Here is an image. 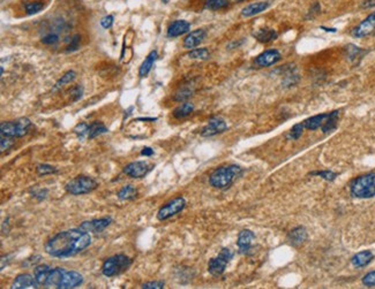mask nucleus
<instances>
[{
  "label": "nucleus",
  "mask_w": 375,
  "mask_h": 289,
  "mask_svg": "<svg viewBox=\"0 0 375 289\" xmlns=\"http://www.w3.org/2000/svg\"><path fill=\"white\" fill-rule=\"evenodd\" d=\"M91 243L89 233L82 229H70L58 233L45 244V251L50 256L67 258L86 249Z\"/></svg>",
  "instance_id": "1"
},
{
  "label": "nucleus",
  "mask_w": 375,
  "mask_h": 289,
  "mask_svg": "<svg viewBox=\"0 0 375 289\" xmlns=\"http://www.w3.org/2000/svg\"><path fill=\"white\" fill-rule=\"evenodd\" d=\"M241 173V167L237 165L223 166L217 168L209 178V183L214 188L223 189L231 186Z\"/></svg>",
  "instance_id": "2"
},
{
  "label": "nucleus",
  "mask_w": 375,
  "mask_h": 289,
  "mask_svg": "<svg viewBox=\"0 0 375 289\" xmlns=\"http://www.w3.org/2000/svg\"><path fill=\"white\" fill-rule=\"evenodd\" d=\"M351 193L357 198H372L375 196V173L358 176L351 183Z\"/></svg>",
  "instance_id": "3"
},
{
  "label": "nucleus",
  "mask_w": 375,
  "mask_h": 289,
  "mask_svg": "<svg viewBox=\"0 0 375 289\" xmlns=\"http://www.w3.org/2000/svg\"><path fill=\"white\" fill-rule=\"evenodd\" d=\"M131 265L132 260L127 256H125V255H117V256L109 258V259L104 261L103 266H102V273L108 278L115 277V275H119L122 272L127 271Z\"/></svg>",
  "instance_id": "4"
},
{
  "label": "nucleus",
  "mask_w": 375,
  "mask_h": 289,
  "mask_svg": "<svg viewBox=\"0 0 375 289\" xmlns=\"http://www.w3.org/2000/svg\"><path fill=\"white\" fill-rule=\"evenodd\" d=\"M30 126H32V122L29 119L21 118L15 121L2 122L0 132H1V136H5V137H22L28 132Z\"/></svg>",
  "instance_id": "5"
},
{
  "label": "nucleus",
  "mask_w": 375,
  "mask_h": 289,
  "mask_svg": "<svg viewBox=\"0 0 375 289\" xmlns=\"http://www.w3.org/2000/svg\"><path fill=\"white\" fill-rule=\"evenodd\" d=\"M97 182L89 176H76V178L71 180L66 185V192L70 193L71 195H83L93 192L97 188Z\"/></svg>",
  "instance_id": "6"
},
{
  "label": "nucleus",
  "mask_w": 375,
  "mask_h": 289,
  "mask_svg": "<svg viewBox=\"0 0 375 289\" xmlns=\"http://www.w3.org/2000/svg\"><path fill=\"white\" fill-rule=\"evenodd\" d=\"M232 250L227 249V248L222 249L220 255H218L216 258L210 259L209 264H208V271H209V273L216 275V277L217 275H221L225 271V267L229 264V261L232 259Z\"/></svg>",
  "instance_id": "7"
},
{
  "label": "nucleus",
  "mask_w": 375,
  "mask_h": 289,
  "mask_svg": "<svg viewBox=\"0 0 375 289\" xmlns=\"http://www.w3.org/2000/svg\"><path fill=\"white\" fill-rule=\"evenodd\" d=\"M186 205V200L183 197H177V198L170 200L169 203H166L164 206H162L159 209L157 213V219L158 220H166L171 217L176 216L177 213H179L184 207Z\"/></svg>",
  "instance_id": "8"
},
{
  "label": "nucleus",
  "mask_w": 375,
  "mask_h": 289,
  "mask_svg": "<svg viewBox=\"0 0 375 289\" xmlns=\"http://www.w3.org/2000/svg\"><path fill=\"white\" fill-rule=\"evenodd\" d=\"M227 129L226 122L221 118H211L207 126H204L201 131V136L203 137H210V136H215L221 132L225 131Z\"/></svg>",
  "instance_id": "9"
},
{
  "label": "nucleus",
  "mask_w": 375,
  "mask_h": 289,
  "mask_svg": "<svg viewBox=\"0 0 375 289\" xmlns=\"http://www.w3.org/2000/svg\"><path fill=\"white\" fill-rule=\"evenodd\" d=\"M375 30V11L371 13L364 21H361L356 28L353 29L352 35L357 38H363L372 33Z\"/></svg>",
  "instance_id": "10"
},
{
  "label": "nucleus",
  "mask_w": 375,
  "mask_h": 289,
  "mask_svg": "<svg viewBox=\"0 0 375 289\" xmlns=\"http://www.w3.org/2000/svg\"><path fill=\"white\" fill-rule=\"evenodd\" d=\"M281 53L278 52L277 50H267L264 52H262L261 54H259L255 59V64L259 67H269L275 64L276 63H278L281 60Z\"/></svg>",
  "instance_id": "11"
},
{
  "label": "nucleus",
  "mask_w": 375,
  "mask_h": 289,
  "mask_svg": "<svg viewBox=\"0 0 375 289\" xmlns=\"http://www.w3.org/2000/svg\"><path fill=\"white\" fill-rule=\"evenodd\" d=\"M149 171H150V166L147 164L146 161L131 162V164H128L124 168V172L126 173V174L134 179L143 178V176H145Z\"/></svg>",
  "instance_id": "12"
},
{
  "label": "nucleus",
  "mask_w": 375,
  "mask_h": 289,
  "mask_svg": "<svg viewBox=\"0 0 375 289\" xmlns=\"http://www.w3.org/2000/svg\"><path fill=\"white\" fill-rule=\"evenodd\" d=\"M112 222L111 218H102L91 220V222H84L81 224L80 228L86 232H93V233H101L102 230H104L107 227L110 225Z\"/></svg>",
  "instance_id": "13"
},
{
  "label": "nucleus",
  "mask_w": 375,
  "mask_h": 289,
  "mask_svg": "<svg viewBox=\"0 0 375 289\" xmlns=\"http://www.w3.org/2000/svg\"><path fill=\"white\" fill-rule=\"evenodd\" d=\"M13 289H25V288H38V282L35 277L30 274H20L15 278L12 284Z\"/></svg>",
  "instance_id": "14"
},
{
  "label": "nucleus",
  "mask_w": 375,
  "mask_h": 289,
  "mask_svg": "<svg viewBox=\"0 0 375 289\" xmlns=\"http://www.w3.org/2000/svg\"><path fill=\"white\" fill-rule=\"evenodd\" d=\"M206 35H207V32L204 29L194 30V32H189L188 35L186 36V38L184 39V46H185L186 49L193 50L194 47H196L197 45H200V44L202 43V40L204 39Z\"/></svg>",
  "instance_id": "15"
},
{
  "label": "nucleus",
  "mask_w": 375,
  "mask_h": 289,
  "mask_svg": "<svg viewBox=\"0 0 375 289\" xmlns=\"http://www.w3.org/2000/svg\"><path fill=\"white\" fill-rule=\"evenodd\" d=\"M254 239H255V235L252 230H248V229L241 230L237 241L238 248H239L241 254L248 253V250L252 248V243H253Z\"/></svg>",
  "instance_id": "16"
},
{
  "label": "nucleus",
  "mask_w": 375,
  "mask_h": 289,
  "mask_svg": "<svg viewBox=\"0 0 375 289\" xmlns=\"http://www.w3.org/2000/svg\"><path fill=\"white\" fill-rule=\"evenodd\" d=\"M190 29V25L185 20H178V21L172 22L168 28V37L170 38H175L182 35H185L188 32Z\"/></svg>",
  "instance_id": "17"
},
{
  "label": "nucleus",
  "mask_w": 375,
  "mask_h": 289,
  "mask_svg": "<svg viewBox=\"0 0 375 289\" xmlns=\"http://www.w3.org/2000/svg\"><path fill=\"white\" fill-rule=\"evenodd\" d=\"M373 258H374V255L372 251L365 250V251H361V253H358L357 255H354V256L352 257V259H351V263H352V265L356 268H360V267L367 266V265L373 260Z\"/></svg>",
  "instance_id": "18"
},
{
  "label": "nucleus",
  "mask_w": 375,
  "mask_h": 289,
  "mask_svg": "<svg viewBox=\"0 0 375 289\" xmlns=\"http://www.w3.org/2000/svg\"><path fill=\"white\" fill-rule=\"evenodd\" d=\"M268 7H269L268 1L254 2V4L246 6V7L241 11V15H243L244 18H251V16L258 15V14H260V13L264 12Z\"/></svg>",
  "instance_id": "19"
},
{
  "label": "nucleus",
  "mask_w": 375,
  "mask_h": 289,
  "mask_svg": "<svg viewBox=\"0 0 375 289\" xmlns=\"http://www.w3.org/2000/svg\"><path fill=\"white\" fill-rule=\"evenodd\" d=\"M288 240L290 244H292L293 247H299L300 244H302L307 240V232H306L304 227H297V228L290 232Z\"/></svg>",
  "instance_id": "20"
},
{
  "label": "nucleus",
  "mask_w": 375,
  "mask_h": 289,
  "mask_svg": "<svg viewBox=\"0 0 375 289\" xmlns=\"http://www.w3.org/2000/svg\"><path fill=\"white\" fill-rule=\"evenodd\" d=\"M328 117H329V113L318 114V115H314V117L306 119L302 124H304V127L306 129H308V130H315V129L322 127Z\"/></svg>",
  "instance_id": "21"
},
{
  "label": "nucleus",
  "mask_w": 375,
  "mask_h": 289,
  "mask_svg": "<svg viewBox=\"0 0 375 289\" xmlns=\"http://www.w3.org/2000/svg\"><path fill=\"white\" fill-rule=\"evenodd\" d=\"M254 37L257 38V40H259V42L269 43V42H272V40L277 39L278 33L276 32L274 29L263 28V29H259L258 32H255Z\"/></svg>",
  "instance_id": "22"
},
{
  "label": "nucleus",
  "mask_w": 375,
  "mask_h": 289,
  "mask_svg": "<svg viewBox=\"0 0 375 289\" xmlns=\"http://www.w3.org/2000/svg\"><path fill=\"white\" fill-rule=\"evenodd\" d=\"M157 56H158L157 51H151V52L149 53V56L147 57V59L143 61L141 67H140V69H139L140 76L143 77V76L148 75L150 69H151L152 66H154L155 60L157 59Z\"/></svg>",
  "instance_id": "23"
},
{
  "label": "nucleus",
  "mask_w": 375,
  "mask_h": 289,
  "mask_svg": "<svg viewBox=\"0 0 375 289\" xmlns=\"http://www.w3.org/2000/svg\"><path fill=\"white\" fill-rule=\"evenodd\" d=\"M338 115H339V112L338 111H334V112H330L329 113V117L327 118V120L325 124H323L322 126V131L323 132H330L333 130H335L336 127H337V122H338Z\"/></svg>",
  "instance_id": "24"
},
{
  "label": "nucleus",
  "mask_w": 375,
  "mask_h": 289,
  "mask_svg": "<svg viewBox=\"0 0 375 289\" xmlns=\"http://www.w3.org/2000/svg\"><path fill=\"white\" fill-rule=\"evenodd\" d=\"M204 5H206V8L210 9V11H220V9L229 7L230 2L229 0H206Z\"/></svg>",
  "instance_id": "25"
},
{
  "label": "nucleus",
  "mask_w": 375,
  "mask_h": 289,
  "mask_svg": "<svg viewBox=\"0 0 375 289\" xmlns=\"http://www.w3.org/2000/svg\"><path fill=\"white\" fill-rule=\"evenodd\" d=\"M138 193V190H136L133 186H125L119 190L118 193V197L119 199L121 200H129L133 199Z\"/></svg>",
  "instance_id": "26"
},
{
  "label": "nucleus",
  "mask_w": 375,
  "mask_h": 289,
  "mask_svg": "<svg viewBox=\"0 0 375 289\" xmlns=\"http://www.w3.org/2000/svg\"><path fill=\"white\" fill-rule=\"evenodd\" d=\"M194 110V106L190 103H184L180 105V106H178L175 110V112H173V115L177 119H182V118H186L187 115H189L190 113H192Z\"/></svg>",
  "instance_id": "27"
},
{
  "label": "nucleus",
  "mask_w": 375,
  "mask_h": 289,
  "mask_svg": "<svg viewBox=\"0 0 375 289\" xmlns=\"http://www.w3.org/2000/svg\"><path fill=\"white\" fill-rule=\"evenodd\" d=\"M104 132H108V128L103 126L102 124H98V122H94L89 126V129H88V137L89 138H94L97 137Z\"/></svg>",
  "instance_id": "28"
},
{
  "label": "nucleus",
  "mask_w": 375,
  "mask_h": 289,
  "mask_svg": "<svg viewBox=\"0 0 375 289\" xmlns=\"http://www.w3.org/2000/svg\"><path fill=\"white\" fill-rule=\"evenodd\" d=\"M187 56H188L190 59L207 60V59H209L210 53L207 49H193L192 51H189Z\"/></svg>",
  "instance_id": "29"
},
{
  "label": "nucleus",
  "mask_w": 375,
  "mask_h": 289,
  "mask_svg": "<svg viewBox=\"0 0 375 289\" xmlns=\"http://www.w3.org/2000/svg\"><path fill=\"white\" fill-rule=\"evenodd\" d=\"M43 7H44V5L42 4V2L37 1V0H35V1H28V2H26V5H25L27 14H29V15L37 14V13L42 11Z\"/></svg>",
  "instance_id": "30"
},
{
  "label": "nucleus",
  "mask_w": 375,
  "mask_h": 289,
  "mask_svg": "<svg viewBox=\"0 0 375 289\" xmlns=\"http://www.w3.org/2000/svg\"><path fill=\"white\" fill-rule=\"evenodd\" d=\"M304 129H305V127H304V124H302V122L301 124L295 125L292 127L291 130H290L288 137L290 139H298L300 136L302 135V131H304Z\"/></svg>",
  "instance_id": "31"
},
{
  "label": "nucleus",
  "mask_w": 375,
  "mask_h": 289,
  "mask_svg": "<svg viewBox=\"0 0 375 289\" xmlns=\"http://www.w3.org/2000/svg\"><path fill=\"white\" fill-rule=\"evenodd\" d=\"M75 76H76L75 71H73V70L67 71V73L65 74V75H63V77H61V79L56 83V87H54V88H56V89H57V88H60V87L65 86V84L71 83L72 81H73L75 79Z\"/></svg>",
  "instance_id": "32"
},
{
  "label": "nucleus",
  "mask_w": 375,
  "mask_h": 289,
  "mask_svg": "<svg viewBox=\"0 0 375 289\" xmlns=\"http://www.w3.org/2000/svg\"><path fill=\"white\" fill-rule=\"evenodd\" d=\"M57 168L53 167V166L50 165H38L37 166V174L38 175H46V174H52V173H56Z\"/></svg>",
  "instance_id": "33"
},
{
  "label": "nucleus",
  "mask_w": 375,
  "mask_h": 289,
  "mask_svg": "<svg viewBox=\"0 0 375 289\" xmlns=\"http://www.w3.org/2000/svg\"><path fill=\"white\" fill-rule=\"evenodd\" d=\"M192 93L193 91L188 89V88H183V89H180L178 93H177L175 99L178 101H184V100L188 99V98L192 96Z\"/></svg>",
  "instance_id": "34"
},
{
  "label": "nucleus",
  "mask_w": 375,
  "mask_h": 289,
  "mask_svg": "<svg viewBox=\"0 0 375 289\" xmlns=\"http://www.w3.org/2000/svg\"><path fill=\"white\" fill-rule=\"evenodd\" d=\"M313 175H319L321 176L322 179L327 180V181H334V180L336 179L337 174L334 172H330V171H323V172H315V173H312Z\"/></svg>",
  "instance_id": "35"
},
{
  "label": "nucleus",
  "mask_w": 375,
  "mask_h": 289,
  "mask_svg": "<svg viewBox=\"0 0 375 289\" xmlns=\"http://www.w3.org/2000/svg\"><path fill=\"white\" fill-rule=\"evenodd\" d=\"M363 284L367 287H374L375 286V271H372L363 278Z\"/></svg>",
  "instance_id": "36"
},
{
  "label": "nucleus",
  "mask_w": 375,
  "mask_h": 289,
  "mask_svg": "<svg viewBox=\"0 0 375 289\" xmlns=\"http://www.w3.org/2000/svg\"><path fill=\"white\" fill-rule=\"evenodd\" d=\"M59 40V37L56 33H49V35L44 36L42 38V43L46 44V45H54V44L58 43Z\"/></svg>",
  "instance_id": "37"
},
{
  "label": "nucleus",
  "mask_w": 375,
  "mask_h": 289,
  "mask_svg": "<svg viewBox=\"0 0 375 289\" xmlns=\"http://www.w3.org/2000/svg\"><path fill=\"white\" fill-rule=\"evenodd\" d=\"M88 129H89V126L86 124H80L74 128V132L79 135L80 137H83L84 135H88Z\"/></svg>",
  "instance_id": "38"
},
{
  "label": "nucleus",
  "mask_w": 375,
  "mask_h": 289,
  "mask_svg": "<svg viewBox=\"0 0 375 289\" xmlns=\"http://www.w3.org/2000/svg\"><path fill=\"white\" fill-rule=\"evenodd\" d=\"M143 289H162L164 288V282L163 281H154V282H147L142 285Z\"/></svg>",
  "instance_id": "39"
},
{
  "label": "nucleus",
  "mask_w": 375,
  "mask_h": 289,
  "mask_svg": "<svg viewBox=\"0 0 375 289\" xmlns=\"http://www.w3.org/2000/svg\"><path fill=\"white\" fill-rule=\"evenodd\" d=\"M112 25H113V16H112V15L104 16V18L101 20V26L103 27L104 29L111 28Z\"/></svg>",
  "instance_id": "40"
},
{
  "label": "nucleus",
  "mask_w": 375,
  "mask_h": 289,
  "mask_svg": "<svg viewBox=\"0 0 375 289\" xmlns=\"http://www.w3.org/2000/svg\"><path fill=\"white\" fill-rule=\"evenodd\" d=\"M79 42H80V37L77 36V35L74 36L73 38H72V40H71V44L67 47V52H70V51L72 52V51L76 50L77 47H79Z\"/></svg>",
  "instance_id": "41"
},
{
  "label": "nucleus",
  "mask_w": 375,
  "mask_h": 289,
  "mask_svg": "<svg viewBox=\"0 0 375 289\" xmlns=\"http://www.w3.org/2000/svg\"><path fill=\"white\" fill-rule=\"evenodd\" d=\"M12 144H13L12 139H9L8 137H5V136H2L1 137V152L5 151L6 149H8Z\"/></svg>",
  "instance_id": "42"
},
{
  "label": "nucleus",
  "mask_w": 375,
  "mask_h": 289,
  "mask_svg": "<svg viewBox=\"0 0 375 289\" xmlns=\"http://www.w3.org/2000/svg\"><path fill=\"white\" fill-rule=\"evenodd\" d=\"M363 7L364 8L375 7V0H365V1L363 2Z\"/></svg>",
  "instance_id": "43"
},
{
  "label": "nucleus",
  "mask_w": 375,
  "mask_h": 289,
  "mask_svg": "<svg viewBox=\"0 0 375 289\" xmlns=\"http://www.w3.org/2000/svg\"><path fill=\"white\" fill-rule=\"evenodd\" d=\"M141 155L142 156H147V157H150V156L154 155V150L150 148H143L142 151H141Z\"/></svg>",
  "instance_id": "44"
},
{
  "label": "nucleus",
  "mask_w": 375,
  "mask_h": 289,
  "mask_svg": "<svg viewBox=\"0 0 375 289\" xmlns=\"http://www.w3.org/2000/svg\"><path fill=\"white\" fill-rule=\"evenodd\" d=\"M169 1V0H163V2H165V4H166V2H168Z\"/></svg>",
  "instance_id": "45"
},
{
  "label": "nucleus",
  "mask_w": 375,
  "mask_h": 289,
  "mask_svg": "<svg viewBox=\"0 0 375 289\" xmlns=\"http://www.w3.org/2000/svg\"><path fill=\"white\" fill-rule=\"evenodd\" d=\"M236 1H243V0H236Z\"/></svg>",
  "instance_id": "46"
}]
</instances>
